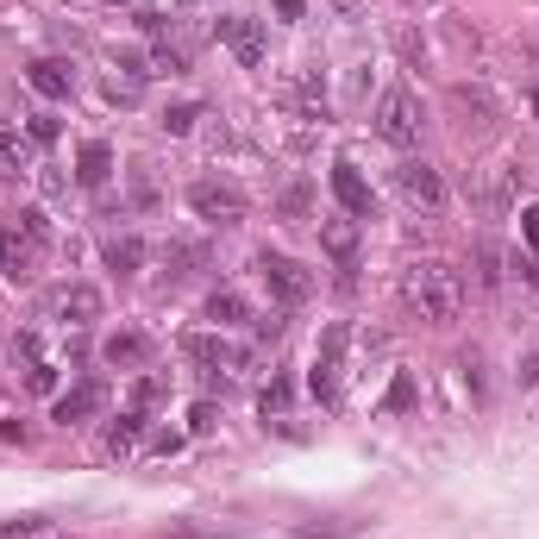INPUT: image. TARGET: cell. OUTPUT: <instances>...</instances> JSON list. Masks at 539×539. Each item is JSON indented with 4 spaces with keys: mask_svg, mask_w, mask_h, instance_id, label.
Listing matches in <instances>:
<instances>
[{
    "mask_svg": "<svg viewBox=\"0 0 539 539\" xmlns=\"http://www.w3.org/2000/svg\"><path fill=\"white\" fill-rule=\"evenodd\" d=\"M276 13H283V19H301V0H276Z\"/></svg>",
    "mask_w": 539,
    "mask_h": 539,
    "instance_id": "obj_38",
    "label": "cell"
},
{
    "mask_svg": "<svg viewBox=\"0 0 539 539\" xmlns=\"http://www.w3.org/2000/svg\"><path fill=\"white\" fill-rule=\"evenodd\" d=\"M333 195H339V207H345L351 220L370 214V182L358 176V163H351V157H339V163H333Z\"/></svg>",
    "mask_w": 539,
    "mask_h": 539,
    "instance_id": "obj_14",
    "label": "cell"
},
{
    "mask_svg": "<svg viewBox=\"0 0 539 539\" xmlns=\"http://www.w3.org/2000/svg\"><path fill=\"white\" fill-rule=\"evenodd\" d=\"M402 308L420 314L427 326H452L464 314V276L445 257H420L402 270Z\"/></svg>",
    "mask_w": 539,
    "mask_h": 539,
    "instance_id": "obj_1",
    "label": "cell"
},
{
    "mask_svg": "<svg viewBox=\"0 0 539 539\" xmlns=\"http://www.w3.org/2000/svg\"><path fill=\"white\" fill-rule=\"evenodd\" d=\"M521 220H527V245L539 251V207H527V214H521Z\"/></svg>",
    "mask_w": 539,
    "mask_h": 539,
    "instance_id": "obj_36",
    "label": "cell"
},
{
    "mask_svg": "<svg viewBox=\"0 0 539 539\" xmlns=\"http://www.w3.org/2000/svg\"><path fill=\"white\" fill-rule=\"evenodd\" d=\"M283 214H308V189H301V182H289V189H283Z\"/></svg>",
    "mask_w": 539,
    "mask_h": 539,
    "instance_id": "obj_30",
    "label": "cell"
},
{
    "mask_svg": "<svg viewBox=\"0 0 539 539\" xmlns=\"http://www.w3.org/2000/svg\"><path fill=\"white\" fill-rule=\"evenodd\" d=\"M32 138H38V145H51V138H57V113H32Z\"/></svg>",
    "mask_w": 539,
    "mask_h": 539,
    "instance_id": "obj_31",
    "label": "cell"
},
{
    "mask_svg": "<svg viewBox=\"0 0 539 539\" xmlns=\"http://www.w3.org/2000/svg\"><path fill=\"white\" fill-rule=\"evenodd\" d=\"M26 82L38 88L44 101H63L69 88H76V69H69L63 57H38V63H26Z\"/></svg>",
    "mask_w": 539,
    "mask_h": 539,
    "instance_id": "obj_13",
    "label": "cell"
},
{
    "mask_svg": "<svg viewBox=\"0 0 539 539\" xmlns=\"http://www.w3.org/2000/svg\"><path fill=\"white\" fill-rule=\"evenodd\" d=\"M138 433H145V414H120V420H113V427H107V452H132V445H138Z\"/></svg>",
    "mask_w": 539,
    "mask_h": 539,
    "instance_id": "obj_22",
    "label": "cell"
},
{
    "mask_svg": "<svg viewBox=\"0 0 539 539\" xmlns=\"http://www.w3.org/2000/svg\"><path fill=\"white\" fill-rule=\"evenodd\" d=\"M107 264L120 270V276H132L138 264H145V245H138L132 232H120V239H107Z\"/></svg>",
    "mask_w": 539,
    "mask_h": 539,
    "instance_id": "obj_21",
    "label": "cell"
},
{
    "mask_svg": "<svg viewBox=\"0 0 539 539\" xmlns=\"http://www.w3.org/2000/svg\"><path fill=\"white\" fill-rule=\"evenodd\" d=\"M26 170H32V138L0 126V176H26Z\"/></svg>",
    "mask_w": 539,
    "mask_h": 539,
    "instance_id": "obj_17",
    "label": "cell"
},
{
    "mask_svg": "<svg viewBox=\"0 0 539 539\" xmlns=\"http://www.w3.org/2000/svg\"><path fill=\"white\" fill-rule=\"evenodd\" d=\"M326 7H333L339 19H364V0H326Z\"/></svg>",
    "mask_w": 539,
    "mask_h": 539,
    "instance_id": "obj_35",
    "label": "cell"
},
{
    "mask_svg": "<svg viewBox=\"0 0 539 539\" xmlns=\"http://www.w3.org/2000/svg\"><path fill=\"white\" fill-rule=\"evenodd\" d=\"M420 126H427V120H420V107H414L408 88H389V95L377 101V132L389 138L395 151H414L420 145Z\"/></svg>",
    "mask_w": 539,
    "mask_h": 539,
    "instance_id": "obj_6",
    "label": "cell"
},
{
    "mask_svg": "<svg viewBox=\"0 0 539 539\" xmlns=\"http://www.w3.org/2000/svg\"><path fill=\"white\" fill-rule=\"evenodd\" d=\"M189 207L207 220V226H239L245 220V189L239 182H220V176H201V182H189Z\"/></svg>",
    "mask_w": 539,
    "mask_h": 539,
    "instance_id": "obj_4",
    "label": "cell"
},
{
    "mask_svg": "<svg viewBox=\"0 0 539 539\" xmlns=\"http://www.w3.org/2000/svg\"><path fill=\"white\" fill-rule=\"evenodd\" d=\"M395 189H402L408 207H427V214H439V207H445V176L433 170V163H420V157H408L402 170H395Z\"/></svg>",
    "mask_w": 539,
    "mask_h": 539,
    "instance_id": "obj_9",
    "label": "cell"
},
{
    "mask_svg": "<svg viewBox=\"0 0 539 539\" xmlns=\"http://www.w3.org/2000/svg\"><path fill=\"white\" fill-rule=\"evenodd\" d=\"M44 257H51V220H44V207H19V220L0 232V270L13 283H32Z\"/></svg>",
    "mask_w": 539,
    "mask_h": 539,
    "instance_id": "obj_2",
    "label": "cell"
},
{
    "mask_svg": "<svg viewBox=\"0 0 539 539\" xmlns=\"http://www.w3.org/2000/svg\"><path fill=\"white\" fill-rule=\"evenodd\" d=\"M414 402V383L408 377H395V389H389V408H408Z\"/></svg>",
    "mask_w": 539,
    "mask_h": 539,
    "instance_id": "obj_34",
    "label": "cell"
},
{
    "mask_svg": "<svg viewBox=\"0 0 539 539\" xmlns=\"http://www.w3.org/2000/svg\"><path fill=\"white\" fill-rule=\"evenodd\" d=\"M445 113H452L458 138H489V132H496V120H502L496 95H489V88H464V82L445 88Z\"/></svg>",
    "mask_w": 539,
    "mask_h": 539,
    "instance_id": "obj_3",
    "label": "cell"
},
{
    "mask_svg": "<svg viewBox=\"0 0 539 539\" xmlns=\"http://www.w3.org/2000/svg\"><path fill=\"white\" fill-rule=\"evenodd\" d=\"M458 370H464V383H471V395H483V358H477V351H464Z\"/></svg>",
    "mask_w": 539,
    "mask_h": 539,
    "instance_id": "obj_28",
    "label": "cell"
},
{
    "mask_svg": "<svg viewBox=\"0 0 539 539\" xmlns=\"http://www.w3.org/2000/svg\"><path fill=\"white\" fill-rule=\"evenodd\" d=\"M107 364H126V370L132 364H151V339L145 333H113L107 339Z\"/></svg>",
    "mask_w": 539,
    "mask_h": 539,
    "instance_id": "obj_19",
    "label": "cell"
},
{
    "mask_svg": "<svg viewBox=\"0 0 539 539\" xmlns=\"http://www.w3.org/2000/svg\"><path fill=\"white\" fill-rule=\"evenodd\" d=\"M195 120H201V107H195V101H182V107H170V113H163V132H176V138H182Z\"/></svg>",
    "mask_w": 539,
    "mask_h": 539,
    "instance_id": "obj_25",
    "label": "cell"
},
{
    "mask_svg": "<svg viewBox=\"0 0 539 539\" xmlns=\"http://www.w3.org/2000/svg\"><path fill=\"white\" fill-rule=\"evenodd\" d=\"M207 320H214V326H245V320H251V308H245V295L220 289V295H207Z\"/></svg>",
    "mask_w": 539,
    "mask_h": 539,
    "instance_id": "obj_20",
    "label": "cell"
},
{
    "mask_svg": "<svg viewBox=\"0 0 539 539\" xmlns=\"http://www.w3.org/2000/svg\"><path fill=\"white\" fill-rule=\"evenodd\" d=\"M220 44H226V51L239 57L245 69H257V63L270 57V38H264V26H257L251 13H220Z\"/></svg>",
    "mask_w": 539,
    "mask_h": 539,
    "instance_id": "obj_8",
    "label": "cell"
},
{
    "mask_svg": "<svg viewBox=\"0 0 539 539\" xmlns=\"http://www.w3.org/2000/svg\"><path fill=\"white\" fill-rule=\"evenodd\" d=\"M44 320H63V326L101 320V289L95 283H57L51 295H44Z\"/></svg>",
    "mask_w": 539,
    "mask_h": 539,
    "instance_id": "obj_7",
    "label": "cell"
},
{
    "mask_svg": "<svg viewBox=\"0 0 539 539\" xmlns=\"http://www.w3.org/2000/svg\"><path fill=\"white\" fill-rule=\"evenodd\" d=\"M101 408H107V383L101 377H88V383H76L69 395H57V420H63V427H76V420L101 414Z\"/></svg>",
    "mask_w": 539,
    "mask_h": 539,
    "instance_id": "obj_12",
    "label": "cell"
},
{
    "mask_svg": "<svg viewBox=\"0 0 539 539\" xmlns=\"http://www.w3.org/2000/svg\"><path fill=\"white\" fill-rule=\"evenodd\" d=\"M132 402H138V414H145V408H157V402H163V377H145V383L132 389Z\"/></svg>",
    "mask_w": 539,
    "mask_h": 539,
    "instance_id": "obj_27",
    "label": "cell"
},
{
    "mask_svg": "<svg viewBox=\"0 0 539 539\" xmlns=\"http://www.w3.org/2000/svg\"><path fill=\"white\" fill-rule=\"evenodd\" d=\"M0 539H51V527H44V521H7Z\"/></svg>",
    "mask_w": 539,
    "mask_h": 539,
    "instance_id": "obj_26",
    "label": "cell"
},
{
    "mask_svg": "<svg viewBox=\"0 0 539 539\" xmlns=\"http://www.w3.org/2000/svg\"><path fill=\"white\" fill-rule=\"evenodd\" d=\"M477 283L483 289H502V245H489V239L477 245Z\"/></svg>",
    "mask_w": 539,
    "mask_h": 539,
    "instance_id": "obj_23",
    "label": "cell"
},
{
    "mask_svg": "<svg viewBox=\"0 0 539 539\" xmlns=\"http://www.w3.org/2000/svg\"><path fill=\"white\" fill-rule=\"evenodd\" d=\"M145 82H151V69H145V57H132V51H126L120 63H113V76H107V95L132 107L138 95H145Z\"/></svg>",
    "mask_w": 539,
    "mask_h": 539,
    "instance_id": "obj_15",
    "label": "cell"
},
{
    "mask_svg": "<svg viewBox=\"0 0 539 539\" xmlns=\"http://www.w3.org/2000/svg\"><path fill=\"white\" fill-rule=\"evenodd\" d=\"M345 326H326L320 333V351H314V377H308V389H314V402H333L339 395V351H345Z\"/></svg>",
    "mask_w": 539,
    "mask_h": 539,
    "instance_id": "obj_10",
    "label": "cell"
},
{
    "mask_svg": "<svg viewBox=\"0 0 539 539\" xmlns=\"http://www.w3.org/2000/svg\"><path fill=\"white\" fill-rule=\"evenodd\" d=\"M107 176H113V145L88 138V145H82V157H76V182H82V189H101Z\"/></svg>",
    "mask_w": 539,
    "mask_h": 539,
    "instance_id": "obj_16",
    "label": "cell"
},
{
    "mask_svg": "<svg viewBox=\"0 0 539 539\" xmlns=\"http://www.w3.org/2000/svg\"><path fill=\"white\" fill-rule=\"evenodd\" d=\"M257 276H264V289L283 301V308H301V301L314 295V276L295 264V257H283V251H257Z\"/></svg>",
    "mask_w": 539,
    "mask_h": 539,
    "instance_id": "obj_5",
    "label": "cell"
},
{
    "mask_svg": "<svg viewBox=\"0 0 539 539\" xmlns=\"http://www.w3.org/2000/svg\"><path fill=\"white\" fill-rule=\"evenodd\" d=\"M182 358H195L207 370H245V351L220 333H182Z\"/></svg>",
    "mask_w": 539,
    "mask_h": 539,
    "instance_id": "obj_11",
    "label": "cell"
},
{
    "mask_svg": "<svg viewBox=\"0 0 539 539\" xmlns=\"http://www.w3.org/2000/svg\"><path fill=\"white\" fill-rule=\"evenodd\" d=\"M320 245L339 257V264H351V257H358V220L351 214H339V220H326L320 226Z\"/></svg>",
    "mask_w": 539,
    "mask_h": 539,
    "instance_id": "obj_18",
    "label": "cell"
},
{
    "mask_svg": "<svg viewBox=\"0 0 539 539\" xmlns=\"http://www.w3.org/2000/svg\"><path fill=\"white\" fill-rule=\"evenodd\" d=\"M283 408H289V383L270 377V389H264V414H283Z\"/></svg>",
    "mask_w": 539,
    "mask_h": 539,
    "instance_id": "obj_29",
    "label": "cell"
},
{
    "mask_svg": "<svg viewBox=\"0 0 539 539\" xmlns=\"http://www.w3.org/2000/svg\"><path fill=\"white\" fill-rule=\"evenodd\" d=\"M163 539H226L220 527H176V533H163Z\"/></svg>",
    "mask_w": 539,
    "mask_h": 539,
    "instance_id": "obj_33",
    "label": "cell"
},
{
    "mask_svg": "<svg viewBox=\"0 0 539 539\" xmlns=\"http://www.w3.org/2000/svg\"><path fill=\"white\" fill-rule=\"evenodd\" d=\"M521 383H539V351H533V358L521 364Z\"/></svg>",
    "mask_w": 539,
    "mask_h": 539,
    "instance_id": "obj_37",
    "label": "cell"
},
{
    "mask_svg": "<svg viewBox=\"0 0 539 539\" xmlns=\"http://www.w3.org/2000/svg\"><path fill=\"white\" fill-rule=\"evenodd\" d=\"M195 264H207V245H170V276H189Z\"/></svg>",
    "mask_w": 539,
    "mask_h": 539,
    "instance_id": "obj_24",
    "label": "cell"
},
{
    "mask_svg": "<svg viewBox=\"0 0 539 539\" xmlns=\"http://www.w3.org/2000/svg\"><path fill=\"white\" fill-rule=\"evenodd\" d=\"M32 389L51 395V389H57V370H51V364H32Z\"/></svg>",
    "mask_w": 539,
    "mask_h": 539,
    "instance_id": "obj_32",
    "label": "cell"
}]
</instances>
